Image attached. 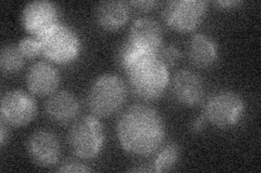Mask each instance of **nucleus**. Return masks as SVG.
I'll return each instance as SVG.
<instances>
[{
    "label": "nucleus",
    "instance_id": "f257e3e1",
    "mask_svg": "<svg viewBox=\"0 0 261 173\" xmlns=\"http://www.w3.org/2000/svg\"><path fill=\"white\" fill-rule=\"evenodd\" d=\"M117 135L120 145L128 154L148 156L159 151L165 141V121L153 107L134 104L120 116Z\"/></svg>",
    "mask_w": 261,
    "mask_h": 173
},
{
    "label": "nucleus",
    "instance_id": "f03ea898",
    "mask_svg": "<svg viewBox=\"0 0 261 173\" xmlns=\"http://www.w3.org/2000/svg\"><path fill=\"white\" fill-rule=\"evenodd\" d=\"M132 92L145 101L157 100L170 84V72L157 52L142 51L124 70Z\"/></svg>",
    "mask_w": 261,
    "mask_h": 173
},
{
    "label": "nucleus",
    "instance_id": "7ed1b4c3",
    "mask_svg": "<svg viewBox=\"0 0 261 173\" xmlns=\"http://www.w3.org/2000/svg\"><path fill=\"white\" fill-rule=\"evenodd\" d=\"M125 82L113 74L97 77L87 93V105L96 117H110L121 110L126 101Z\"/></svg>",
    "mask_w": 261,
    "mask_h": 173
},
{
    "label": "nucleus",
    "instance_id": "20e7f679",
    "mask_svg": "<svg viewBox=\"0 0 261 173\" xmlns=\"http://www.w3.org/2000/svg\"><path fill=\"white\" fill-rule=\"evenodd\" d=\"M38 38L42 53L54 63L70 64L74 62L81 53V38L75 29L67 24H57Z\"/></svg>",
    "mask_w": 261,
    "mask_h": 173
},
{
    "label": "nucleus",
    "instance_id": "39448f33",
    "mask_svg": "<svg viewBox=\"0 0 261 173\" xmlns=\"http://www.w3.org/2000/svg\"><path fill=\"white\" fill-rule=\"evenodd\" d=\"M72 152L81 159H94L100 154L105 143L102 123L94 115L82 117L73 123L68 136Z\"/></svg>",
    "mask_w": 261,
    "mask_h": 173
},
{
    "label": "nucleus",
    "instance_id": "423d86ee",
    "mask_svg": "<svg viewBox=\"0 0 261 173\" xmlns=\"http://www.w3.org/2000/svg\"><path fill=\"white\" fill-rule=\"evenodd\" d=\"M245 111V102L231 90H221L212 94L203 107L202 115L215 127L226 129L238 125Z\"/></svg>",
    "mask_w": 261,
    "mask_h": 173
},
{
    "label": "nucleus",
    "instance_id": "0eeeda50",
    "mask_svg": "<svg viewBox=\"0 0 261 173\" xmlns=\"http://www.w3.org/2000/svg\"><path fill=\"white\" fill-rule=\"evenodd\" d=\"M207 12L203 0H173L166 5L163 16L168 25L177 31H191L202 22Z\"/></svg>",
    "mask_w": 261,
    "mask_h": 173
},
{
    "label": "nucleus",
    "instance_id": "6e6552de",
    "mask_svg": "<svg viewBox=\"0 0 261 173\" xmlns=\"http://www.w3.org/2000/svg\"><path fill=\"white\" fill-rule=\"evenodd\" d=\"M2 119L8 126L24 127L36 117L37 104L32 93L23 90H11L2 98Z\"/></svg>",
    "mask_w": 261,
    "mask_h": 173
},
{
    "label": "nucleus",
    "instance_id": "1a4fd4ad",
    "mask_svg": "<svg viewBox=\"0 0 261 173\" xmlns=\"http://www.w3.org/2000/svg\"><path fill=\"white\" fill-rule=\"evenodd\" d=\"M59 9L47 0H35L25 5L21 13L23 27L32 36L40 37L59 24Z\"/></svg>",
    "mask_w": 261,
    "mask_h": 173
},
{
    "label": "nucleus",
    "instance_id": "9d476101",
    "mask_svg": "<svg viewBox=\"0 0 261 173\" xmlns=\"http://www.w3.org/2000/svg\"><path fill=\"white\" fill-rule=\"evenodd\" d=\"M27 151L32 161L42 168L53 167L59 161L60 143L57 135L47 129H40L31 134Z\"/></svg>",
    "mask_w": 261,
    "mask_h": 173
},
{
    "label": "nucleus",
    "instance_id": "9b49d317",
    "mask_svg": "<svg viewBox=\"0 0 261 173\" xmlns=\"http://www.w3.org/2000/svg\"><path fill=\"white\" fill-rule=\"evenodd\" d=\"M172 94L182 105L197 106L205 96V84L201 77L193 71H178L172 80Z\"/></svg>",
    "mask_w": 261,
    "mask_h": 173
},
{
    "label": "nucleus",
    "instance_id": "f8f14e48",
    "mask_svg": "<svg viewBox=\"0 0 261 173\" xmlns=\"http://www.w3.org/2000/svg\"><path fill=\"white\" fill-rule=\"evenodd\" d=\"M25 82L32 94L38 96L50 95L59 86L60 75L53 64L40 61L29 68Z\"/></svg>",
    "mask_w": 261,
    "mask_h": 173
},
{
    "label": "nucleus",
    "instance_id": "ddd939ff",
    "mask_svg": "<svg viewBox=\"0 0 261 173\" xmlns=\"http://www.w3.org/2000/svg\"><path fill=\"white\" fill-rule=\"evenodd\" d=\"M127 39L144 50L157 52L163 41L162 28L160 24L153 19H137L129 28Z\"/></svg>",
    "mask_w": 261,
    "mask_h": 173
},
{
    "label": "nucleus",
    "instance_id": "4468645a",
    "mask_svg": "<svg viewBox=\"0 0 261 173\" xmlns=\"http://www.w3.org/2000/svg\"><path fill=\"white\" fill-rule=\"evenodd\" d=\"M45 111L50 120L57 123H69L79 115L80 102L75 94L67 90H60L49 95Z\"/></svg>",
    "mask_w": 261,
    "mask_h": 173
},
{
    "label": "nucleus",
    "instance_id": "2eb2a0df",
    "mask_svg": "<svg viewBox=\"0 0 261 173\" xmlns=\"http://www.w3.org/2000/svg\"><path fill=\"white\" fill-rule=\"evenodd\" d=\"M129 16L128 4L121 0H108L97 5L95 19L98 25L106 30H117L123 27Z\"/></svg>",
    "mask_w": 261,
    "mask_h": 173
},
{
    "label": "nucleus",
    "instance_id": "dca6fc26",
    "mask_svg": "<svg viewBox=\"0 0 261 173\" xmlns=\"http://www.w3.org/2000/svg\"><path fill=\"white\" fill-rule=\"evenodd\" d=\"M187 55L197 67L207 68L218 60V46L216 41L206 34H196L187 44Z\"/></svg>",
    "mask_w": 261,
    "mask_h": 173
},
{
    "label": "nucleus",
    "instance_id": "f3484780",
    "mask_svg": "<svg viewBox=\"0 0 261 173\" xmlns=\"http://www.w3.org/2000/svg\"><path fill=\"white\" fill-rule=\"evenodd\" d=\"M25 57L21 53L18 46L6 45L0 52V67L6 74L18 73L24 66Z\"/></svg>",
    "mask_w": 261,
    "mask_h": 173
},
{
    "label": "nucleus",
    "instance_id": "a211bd4d",
    "mask_svg": "<svg viewBox=\"0 0 261 173\" xmlns=\"http://www.w3.org/2000/svg\"><path fill=\"white\" fill-rule=\"evenodd\" d=\"M179 158V147L176 143H169L158 153L151 167L153 172L172 170Z\"/></svg>",
    "mask_w": 261,
    "mask_h": 173
},
{
    "label": "nucleus",
    "instance_id": "6ab92c4d",
    "mask_svg": "<svg viewBox=\"0 0 261 173\" xmlns=\"http://www.w3.org/2000/svg\"><path fill=\"white\" fill-rule=\"evenodd\" d=\"M18 47L25 59H34L42 53L39 38L35 36H27L22 38L18 44Z\"/></svg>",
    "mask_w": 261,
    "mask_h": 173
},
{
    "label": "nucleus",
    "instance_id": "aec40b11",
    "mask_svg": "<svg viewBox=\"0 0 261 173\" xmlns=\"http://www.w3.org/2000/svg\"><path fill=\"white\" fill-rule=\"evenodd\" d=\"M157 56L163 64L170 67L178 62L179 57H181V52L173 45H162L157 51Z\"/></svg>",
    "mask_w": 261,
    "mask_h": 173
},
{
    "label": "nucleus",
    "instance_id": "412c9836",
    "mask_svg": "<svg viewBox=\"0 0 261 173\" xmlns=\"http://www.w3.org/2000/svg\"><path fill=\"white\" fill-rule=\"evenodd\" d=\"M58 171L59 172H67V173H69V172L70 173L71 172L83 173V172H92L93 169H91L88 166H86L85 163L81 162L79 160L68 159L60 164L58 168Z\"/></svg>",
    "mask_w": 261,
    "mask_h": 173
},
{
    "label": "nucleus",
    "instance_id": "4be33fe9",
    "mask_svg": "<svg viewBox=\"0 0 261 173\" xmlns=\"http://www.w3.org/2000/svg\"><path fill=\"white\" fill-rule=\"evenodd\" d=\"M129 5L135 7L138 10L149 11L157 5V2H154V0H135V2H130Z\"/></svg>",
    "mask_w": 261,
    "mask_h": 173
},
{
    "label": "nucleus",
    "instance_id": "5701e85b",
    "mask_svg": "<svg viewBox=\"0 0 261 173\" xmlns=\"http://www.w3.org/2000/svg\"><path fill=\"white\" fill-rule=\"evenodd\" d=\"M206 121L207 120L205 117H203V115L198 116L197 118H195L191 125V129L193 132H200V131L203 129V127H205Z\"/></svg>",
    "mask_w": 261,
    "mask_h": 173
},
{
    "label": "nucleus",
    "instance_id": "b1692460",
    "mask_svg": "<svg viewBox=\"0 0 261 173\" xmlns=\"http://www.w3.org/2000/svg\"><path fill=\"white\" fill-rule=\"evenodd\" d=\"M7 125L8 123L2 119V123H0V145L2 146L6 144L7 139L9 137V132H8Z\"/></svg>",
    "mask_w": 261,
    "mask_h": 173
},
{
    "label": "nucleus",
    "instance_id": "393cba45",
    "mask_svg": "<svg viewBox=\"0 0 261 173\" xmlns=\"http://www.w3.org/2000/svg\"><path fill=\"white\" fill-rule=\"evenodd\" d=\"M129 172H153L152 167L148 166H140V167H134L128 169Z\"/></svg>",
    "mask_w": 261,
    "mask_h": 173
},
{
    "label": "nucleus",
    "instance_id": "a878e982",
    "mask_svg": "<svg viewBox=\"0 0 261 173\" xmlns=\"http://www.w3.org/2000/svg\"><path fill=\"white\" fill-rule=\"evenodd\" d=\"M218 6H222V7H231V6H236L239 5L240 2H234V0H227V2H217L216 3Z\"/></svg>",
    "mask_w": 261,
    "mask_h": 173
}]
</instances>
